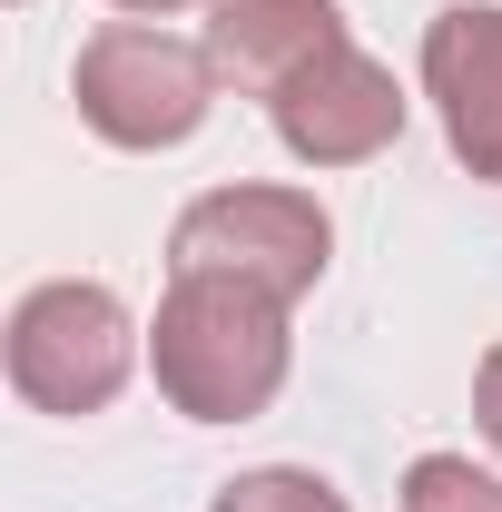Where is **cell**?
<instances>
[{"instance_id":"1","label":"cell","mask_w":502,"mask_h":512,"mask_svg":"<svg viewBox=\"0 0 502 512\" xmlns=\"http://www.w3.org/2000/svg\"><path fill=\"white\" fill-rule=\"evenodd\" d=\"M286 365H296V335H286V306L266 286L168 276L158 325H148V375H158V394L188 424H247V414H266L286 394Z\"/></svg>"},{"instance_id":"2","label":"cell","mask_w":502,"mask_h":512,"mask_svg":"<svg viewBox=\"0 0 502 512\" xmlns=\"http://www.w3.org/2000/svg\"><path fill=\"white\" fill-rule=\"evenodd\" d=\"M217 60H207V40H178V30H158V20H109V30H89L79 40V69H69V99H79V119L89 138H109L128 158H148V148H188L207 109H217Z\"/></svg>"},{"instance_id":"3","label":"cell","mask_w":502,"mask_h":512,"mask_svg":"<svg viewBox=\"0 0 502 512\" xmlns=\"http://www.w3.org/2000/svg\"><path fill=\"white\" fill-rule=\"evenodd\" d=\"M138 375V316L99 276H50L10 306V394L30 414H109Z\"/></svg>"},{"instance_id":"4","label":"cell","mask_w":502,"mask_h":512,"mask_svg":"<svg viewBox=\"0 0 502 512\" xmlns=\"http://www.w3.org/2000/svg\"><path fill=\"white\" fill-rule=\"evenodd\" d=\"M335 256V217L306 188H207L168 227V276H237L296 306Z\"/></svg>"},{"instance_id":"5","label":"cell","mask_w":502,"mask_h":512,"mask_svg":"<svg viewBox=\"0 0 502 512\" xmlns=\"http://www.w3.org/2000/svg\"><path fill=\"white\" fill-rule=\"evenodd\" d=\"M266 119L286 138V158H306V168H365V158H384L404 138V89H394L384 60H365L355 40H335L315 69H296L266 99Z\"/></svg>"},{"instance_id":"6","label":"cell","mask_w":502,"mask_h":512,"mask_svg":"<svg viewBox=\"0 0 502 512\" xmlns=\"http://www.w3.org/2000/svg\"><path fill=\"white\" fill-rule=\"evenodd\" d=\"M424 99L443 148L483 188H502V0H443L424 20Z\"/></svg>"},{"instance_id":"7","label":"cell","mask_w":502,"mask_h":512,"mask_svg":"<svg viewBox=\"0 0 502 512\" xmlns=\"http://www.w3.org/2000/svg\"><path fill=\"white\" fill-rule=\"evenodd\" d=\"M207 60L237 99H276L296 69L345 40V0H207Z\"/></svg>"},{"instance_id":"8","label":"cell","mask_w":502,"mask_h":512,"mask_svg":"<svg viewBox=\"0 0 502 512\" xmlns=\"http://www.w3.org/2000/svg\"><path fill=\"white\" fill-rule=\"evenodd\" d=\"M404 512H502V473H483L473 453H414Z\"/></svg>"},{"instance_id":"9","label":"cell","mask_w":502,"mask_h":512,"mask_svg":"<svg viewBox=\"0 0 502 512\" xmlns=\"http://www.w3.org/2000/svg\"><path fill=\"white\" fill-rule=\"evenodd\" d=\"M207 512H345V493H335L325 473H306V463H256L237 483H217Z\"/></svg>"},{"instance_id":"10","label":"cell","mask_w":502,"mask_h":512,"mask_svg":"<svg viewBox=\"0 0 502 512\" xmlns=\"http://www.w3.org/2000/svg\"><path fill=\"white\" fill-rule=\"evenodd\" d=\"M473 424H483V444L502 453V345L473 365Z\"/></svg>"},{"instance_id":"11","label":"cell","mask_w":502,"mask_h":512,"mask_svg":"<svg viewBox=\"0 0 502 512\" xmlns=\"http://www.w3.org/2000/svg\"><path fill=\"white\" fill-rule=\"evenodd\" d=\"M109 10H128V20H168V10H207V0H109Z\"/></svg>"},{"instance_id":"12","label":"cell","mask_w":502,"mask_h":512,"mask_svg":"<svg viewBox=\"0 0 502 512\" xmlns=\"http://www.w3.org/2000/svg\"><path fill=\"white\" fill-rule=\"evenodd\" d=\"M10 10H30V0H10Z\"/></svg>"}]
</instances>
